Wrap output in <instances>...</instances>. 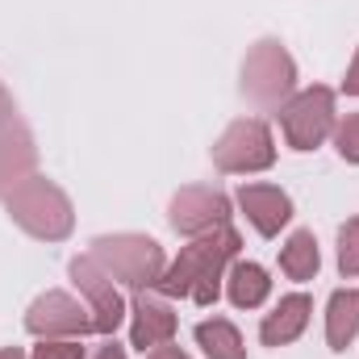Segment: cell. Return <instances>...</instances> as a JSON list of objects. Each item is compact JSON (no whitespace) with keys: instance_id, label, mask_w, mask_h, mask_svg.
Wrapping results in <instances>:
<instances>
[{"instance_id":"obj_1","label":"cell","mask_w":359,"mask_h":359,"mask_svg":"<svg viewBox=\"0 0 359 359\" xmlns=\"http://www.w3.org/2000/svg\"><path fill=\"white\" fill-rule=\"evenodd\" d=\"M238 230L234 226H222V230H209L201 238H192L188 247H180V255L163 268L155 292L163 297H188L196 305H213L222 297V280L226 268L238 259Z\"/></svg>"},{"instance_id":"obj_2","label":"cell","mask_w":359,"mask_h":359,"mask_svg":"<svg viewBox=\"0 0 359 359\" xmlns=\"http://www.w3.org/2000/svg\"><path fill=\"white\" fill-rule=\"evenodd\" d=\"M4 209H8V217L25 230V234H34V238H42V243H63L72 230H76V209H72V196L55 184V180L46 176H25L21 184H13L4 196Z\"/></svg>"},{"instance_id":"obj_3","label":"cell","mask_w":359,"mask_h":359,"mask_svg":"<svg viewBox=\"0 0 359 359\" xmlns=\"http://www.w3.org/2000/svg\"><path fill=\"white\" fill-rule=\"evenodd\" d=\"M92 259L109 271L117 284L134 288V292H151L159 284V276L168 268L163 247L151 234H96L92 238Z\"/></svg>"},{"instance_id":"obj_4","label":"cell","mask_w":359,"mask_h":359,"mask_svg":"<svg viewBox=\"0 0 359 359\" xmlns=\"http://www.w3.org/2000/svg\"><path fill=\"white\" fill-rule=\"evenodd\" d=\"M297 92V59L280 38H259L243 59V96L259 109H280Z\"/></svg>"},{"instance_id":"obj_5","label":"cell","mask_w":359,"mask_h":359,"mask_svg":"<svg viewBox=\"0 0 359 359\" xmlns=\"http://www.w3.org/2000/svg\"><path fill=\"white\" fill-rule=\"evenodd\" d=\"M276 117H280L284 142H288L292 151H318V147L334 134V121H339V113H334V92L322 88V84L292 92V96L276 109Z\"/></svg>"},{"instance_id":"obj_6","label":"cell","mask_w":359,"mask_h":359,"mask_svg":"<svg viewBox=\"0 0 359 359\" xmlns=\"http://www.w3.org/2000/svg\"><path fill=\"white\" fill-rule=\"evenodd\" d=\"M271 163H276V138L268 121L259 117L230 121L222 138L213 142V168L226 176H255V172H268Z\"/></svg>"},{"instance_id":"obj_7","label":"cell","mask_w":359,"mask_h":359,"mask_svg":"<svg viewBox=\"0 0 359 359\" xmlns=\"http://www.w3.org/2000/svg\"><path fill=\"white\" fill-rule=\"evenodd\" d=\"M25 330H29L34 339H84L96 326H92L88 305H80L72 292L50 288V292H42V297L29 301V309H25Z\"/></svg>"},{"instance_id":"obj_8","label":"cell","mask_w":359,"mask_h":359,"mask_svg":"<svg viewBox=\"0 0 359 359\" xmlns=\"http://www.w3.org/2000/svg\"><path fill=\"white\" fill-rule=\"evenodd\" d=\"M67 271H72L76 288H80L84 301H88L96 334H113V330L126 322V297L117 292V280L100 268L92 255H76V259L67 264Z\"/></svg>"},{"instance_id":"obj_9","label":"cell","mask_w":359,"mask_h":359,"mask_svg":"<svg viewBox=\"0 0 359 359\" xmlns=\"http://www.w3.org/2000/svg\"><path fill=\"white\" fill-rule=\"evenodd\" d=\"M168 217H172V230L184 238H201L209 230H222L230 226V196L217 192V188H180L168 205Z\"/></svg>"},{"instance_id":"obj_10","label":"cell","mask_w":359,"mask_h":359,"mask_svg":"<svg viewBox=\"0 0 359 359\" xmlns=\"http://www.w3.org/2000/svg\"><path fill=\"white\" fill-rule=\"evenodd\" d=\"M238 209L247 213V222L264 234V238H276L288 222H292V196L276 184H238Z\"/></svg>"},{"instance_id":"obj_11","label":"cell","mask_w":359,"mask_h":359,"mask_svg":"<svg viewBox=\"0 0 359 359\" xmlns=\"http://www.w3.org/2000/svg\"><path fill=\"white\" fill-rule=\"evenodd\" d=\"M176 326H180V318L172 313V305L155 301L151 292H134V301H130V343L138 351H147V347L155 351V347L172 343Z\"/></svg>"},{"instance_id":"obj_12","label":"cell","mask_w":359,"mask_h":359,"mask_svg":"<svg viewBox=\"0 0 359 359\" xmlns=\"http://www.w3.org/2000/svg\"><path fill=\"white\" fill-rule=\"evenodd\" d=\"M309 313H313V301L305 292L280 297L276 309L264 313V322H259V343L264 347H288V343H297L305 334V326H309Z\"/></svg>"},{"instance_id":"obj_13","label":"cell","mask_w":359,"mask_h":359,"mask_svg":"<svg viewBox=\"0 0 359 359\" xmlns=\"http://www.w3.org/2000/svg\"><path fill=\"white\" fill-rule=\"evenodd\" d=\"M268 292H271L268 268H259L251 259H234L226 268V297H230L234 309H259L268 301Z\"/></svg>"},{"instance_id":"obj_14","label":"cell","mask_w":359,"mask_h":359,"mask_svg":"<svg viewBox=\"0 0 359 359\" xmlns=\"http://www.w3.org/2000/svg\"><path fill=\"white\" fill-rule=\"evenodd\" d=\"M359 334V288H339L326 301V347L347 351Z\"/></svg>"},{"instance_id":"obj_15","label":"cell","mask_w":359,"mask_h":359,"mask_svg":"<svg viewBox=\"0 0 359 359\" xmlns=\"http://www.w3.org/2000/svg\"><path fill=\"white\" fill-rule=\"evenodd\" d=\"M192 334H196V347L205 351V359H247V343H243L238 326L226 318H205V322H196Z\"/></svg>"},{"instance_id":"obj_16","label":"cell","mask_w":359,"mask_h":359,"mask_svg":"<svg viewBox=\"0 0 359 359\" xmlns=\"http://www.w3.org/2000/svg\"><path fill=\"white\" fill-rule=\"evenodd\" d=\"M322 268V251H318V238H313V230H292L288 234V243L280 247V271L288 276V280H313Z\"/></svg>"},{"instance_id":"obj_17","label":"cell","mask_w":359,"mask_h":359,"mask_svg":"<svg viewBox=\"0 0 359 359\" xmlns=\"http://www.w3.org/2000/svg\"><path fill=\"white\" fill-rule=\"evenodd\" d=\"M339 271L347 280L359 276V217H347L339 230Z\"/></svg>"},{"instance_id":"obj_18","label":"cell","mask_w":359,"mask_h":359,"mask_svg":"<svg viewBox=\"0 0 359 359\" xmlns=\"http://www.w3.org/2000/svg\"><path fill=\"white\" fill-rule=\"evenodd\" d=\"M334 147L347 163H359V113H347L343 121H334Z\"/></svg>"},{"instance_id":"obj_19","label":"cell","mask_w":359,"mask_h":359,"mask_svg":"<svg viewBox=\"0 0 359 359\" xmlns=\"http://www.w3.org/2000/svg\"><path fill=\"white\" fill-rule=\"evenodd\" d=\"M29 359H84V347L76 339H38Z\"/></svg>"},{"instance_id":"obj_20","label":"cell","mask_w":359,"mask_h":359,"mask_svg":"<svg viewBox=\"0 0 359 359\" xmlns=\"http://www.w3.org/2000/svg\"><path fill=\"white\" fill-rule=\"evenodd\" d=\"M13 121H21V113H17V100L8 96V88L0 84V130L4 126H13Z\"/></svg>"},{"instance_id":"obj_21","label":"cell","mask_w":359,"mask_h":359,"mask_svg":"<svg viewBox=\"0 0 359 359\" xmlns=\"http://www.w3.org/2000/svg\"><path fill=\"white\" fill-rule=\"evenodd\" d=\"M343 92H347V96H359V50H355V59H351V67H347V80H343Z\"/></svg>"},{"instance_id":"obj_22","label":"cell","mask_w":359,"mask_h":359,"mask_svg":"<svg viewBox=\"0 0 359 359\" xmlns=\"http://www.w3.org/2000/svg\"><path fill=\"white\" fill-rule=\"evenodd\" d=\"M147 359H192V355H188V351H180V347H172V343H163V347H155Z\"/></svg>"},{"instance_id":"obj_23","label":"cell","mask_w":359,"mask_h":359,"mask_svg":"<svg viewBox=\"0 0 359 359\" xmlns=\"http://www.w3.org/2000/svg\"><path fill=\"white\" fill-rule=\"evenodd\" d=\"M92 359H126V347H117V343L109 339V343H104V347H100V351H96Z\"/></svg>"},{"instance_id":"obj_24","label":"cell","mask_w":359,"mask_h":359,"mask_svg":"<svg viewBox=\"0 0 359 359\" xmlns=\"http://www.w3.org/2000/svg\"><path fill=\"white\" fill-rule=\"evenodd\" d=\"M0 359H29L21 347H0Z\"/></svg>"}]
</instances>
